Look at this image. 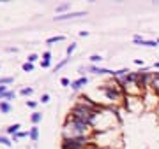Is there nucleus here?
I'll list each match as a JSON object with an SVG mask.
<instances>
[{"mask_svg":"<svg viewBox=\"0 0 159 149\" xmlns=\"http://www.w3.org/2000/svg\"><path fill=\"white\" fill-rule=\"evenodd\" d=\"M85 102H81L80 105H76L73 109V119L80 121V123H90L94 118V104H90L87 98H83Z\"/></svg>","mask_w":159,"mask_h":149,"instance_id":"1","label":"nucleus"},{"mask_svg":"<svg viewBox=\"0 0 159 149\" xmlns=\"http://www.w3.org/2000/svg\"><path fill=\"white\" fill-rule=\"evenodd\" d=\"M67 128L71 130V137L78 139V137H81L85 132H87V125H85V123H80V121H73Z\"/></svg>","mask_w":159,"mask_h":149,"instance_id":"2","label":"nucleus"},{"mask_svg":"<svg viewBox=\"0 0 159 149\" xmlns=\"http://www.w3.org/2000/svg\"><path fill=\"white\" fill-rule=\"evenodd\" d=\"M64 149H83L85 147V139L78 137V139H65L62 144Z\"/></svg>","mask_w":159,"mask_h":149,"instance_id":"3","label":"nucleus"},{"mask_svg":"<svg viewBox=\"0 0 159 149\" xmlns=\"http://www.w3.org/2000/svg\"><path fill=\"white\" fill-rule=\"evenodd\" d=\"M134 44H140V46H147V48H156V46H159L157 40H145V39H141L140 35H134Z\"/></svg>","mask_w":159,"mask_h":149,"instance_id":"4","label":"nucleus"},{"mask_svg":"<svg viewBox=\"0 0 159 149\" xmlns=\"http://www.w3.org/2000/svg\"><path fill=\"white\" fill-rule=\"evenodd\" d=\"M78 16H85V12H65L62 16H55L57 21H62V20H71V18H78Z\"/></svg>","mask_w":159,"mask_h":149,"instance_id":"5","label":"nucleus"},{"mask_svg":"<svg viewBox=\"0 0 159 149\" xmlns=\"http://www.w3.org/2000/svg\"><path fill=\"white\" fill-rule=\"evenodd\" d=\"M150 86L156 89V91H159V72L150 76Z\"/></svg>","mask_w":159,"mask_h":149,"instance_id":"6","label":"nucleus"},{"mask_svg":"<svg viewBox=\"0 0 159 149\" xmlns=\"http://www.w3.org/2000/svg\"><path fill=\"white\" fill-rule=\"evenodd\" d=\"M87 82H88V79H87V77H80L78 81H74L73 84H71V88H73V89H80L83 84H87Z\"/></svg>","mask_w":159,"mask_h":149,"instance_id":"7","label":"nucleus"},{"mask_svg":"<svg viewBox=\"0 0 159 149\" xmlns=\"http://www.w3.org/2000/svg\"><path fill=\"white\" fill-rule=\"evenodd\" d=\"M104 91H106V95H108V98H111V100L118 98V93H117L115 89H111V88H104Z\"/></svg>","mask_w":159,"mask_h":149,"instance_id":"8","label":"nucleus"},{"mask_svg":"<svg viewBox=\"0 0 159 149\" xmlns=\"http://www.w3.org/2000/svg\"><path fill=\"white\" fill-rule=\"evenodd\" d=\"M30 139L32 140H37V139H39V128H37V126H34V128L30 130Z\"/></svg>","mask_w":159,"mask_h":149,"instance_id":"9","label":"nucleus"},{"mask_svg":"<svg viewBox=\"0 0 159 149\" xmlns=\"http://www.w3.org/2000/svg\"><path fill=\"white\" fill-rule=\"evenodd\" d=\"M0 110H2V112H9V110H11V105L7 104V102L0 100Z\"/></svg>","mask_w":159,"mask_h":149,"instance_id":"10","label":"nucleus"},{"mask_svg":"<svg viewBox=\"0 0 159 149\" xmlns=\"http://www.w3.org/2000/svg\"><path fill=\"white\" fill-rule=\"evenodd\" d=\"M21 126L16 123V125H11L9 128H7V133H18V130H20Z\"/></svg>","mask_w":159,"mask_h":149,"instance_id":"11","label":"nucleus"},{"mask_svg":"<svg viewBox=\"0 0 159 149\" xmlns=\"http://www.w3.org/2000/svg\"><path fill=\"white\" fill-rule=\"evenodd\" d=\"M60 40H64V35H57V37H50V39L46 40L48 44H53V42H60Z\"/></svg>","mask_w":159,"mask_h":149,"instance_id":"12","label":"nucleus"},{"mask_svg":"<svg viewBox=\"0 0 159 149\" xmlns=\"http://www.w3.org/2000/svg\"><path fill=\"white\" fill-rule=\"evenodd\" d=\"M41 112H34V114H32V123H39V121H41Z\"/></svg>","mask_w":159,"mask_h":149,"instance_id":"13","label":"nucleus"},{"mask_svg":"<svg viewBox=\"0 0 159 149\" xmlns=\"http://www.w3.org/2000/svg\"><path fill=\"white\" fill-rule=\"evenodd\" d=\"M69 5H71V4H69V2H65V4H60V5H58V7H57V12H62V11L69 9Z\"/></svg>","mask_w":159,"mask_h":149,"instance_id":"14","label":"nucleus"},{"mask_svg":"<svg viewBox=\"0 0 159 149\" xmlns=\"http://www.w3.org/2000/svg\"><path fill=\"white\" fill-rule=\"evenodd\" d=\"M23 70H25V72H32V70H34V65L27 61V63H23Z\"/></svg>","mask_w":159,"mask_h":149,"instance_id":"15","label":"nucleus"},{"mask_svg":"<svg viewBox=\"0 0 159 149\" xmlns=\"http://www.w3.org/2000/svg\"><path fill=\"white\" fill-rule=\"evenodd\" d=\"M12 82V77H2L0 79V84H11Z\"/></svg>","mask_w":159,"mask_h":149,"instance_id":"16","label":"nucleus"},{"mask_svg":"<svg viewBox=\"0 0 159 149\" xmlns=\"http://www.w3.org/2000/svg\"><path fill=\"white\" fill-rule=\"evenodd\" d=\"M74 49H76V44H74V42H73L71 46H67V54L71 56V54H73V51H74Z\"/></svg>","mask_w":159,"mask_h":149,"instance_id":"17","label":"nucleus"},{"mask_svg":"<svg viewBox=\"0 0 159 149\" xmlns=\"http://www.w3.org/2000/svg\"><path fill=\"white\" fill-rule=\"evenodd\" d=\"M12 97H14V93H12V91H7L5 95H2V97H0V100H4V98H12Z\"/></svg>","mask_w":159,"mask_h":149,"instance_id":"18","label":"nucleus"},{"mask_svg":"<svg viewBox=\"0 0 159 149\" xmlns=\"http://www.w3.org/2000/svg\"><path fill=\"white\" fill-rule=\"evenodd\" d=\"M32 91H34L32 88H23L21 89V95H32Z\"/></svg>","mask_w":159,"mask_h":149,"instance_id":"19","label":"nucleus"},{"mask_svg":"<svg viewBox=\"0 0 159 149\" xmlns=\"http://www.w3.org/2000/svg\"><path fill=\"white\" fill-rule=\"evenodd\" d=\"M90 60H92V61H94V63H95V61H101V60H103V58H101L99 54H92V56H90Z\"/></svg>","mask_w":159,"mask_h":149,"instance_id":"20","label":"nucleus"},{"mask_svg":"<svg viewBox=\"0 0 159 149\" xmlns=\"http://www.w3.org/2000/svg\"><path fill=\"white\" fill-rule=\"evenodd\" d=\"M0 142H2V144H5V146H11V140L5 139V137H0Z\"/></svg>","mask_w":159,"mask_h":149,"instance_id":"21","label":"nucleus"},{"mask_svg":"<svg viewBox=\"0 0 159 149\" xmlns=\"http://www.w3.org/2000/svg\"><path fill=\"white\" fill-rule=\"evenodd\" d=\"M65 63H67V58H65V60H62V61H60V63L57 65V70H60V69L64 67V65H65Z\"/></svg>","mask_w":159,"mask_h":149,"instance_id":"22","label":"nucleus"},{"mask_svg":"<svg viewBox=\"0 0 159 149\" xmlns=\"http://www.w3.org/2000/svg\"><path fill=\"white\" fill-rule=\"evenodd\" d=\"M42 58H44V61H50V58H51V54H50V51H46Z\"/></svg>","mask_w":159,"mask_h":149,"instance_id":"23","label":"nucleus"},{"mask_svg":"<svg viewBox=\"0 0 159 149\" xmlns=\"http://www.w3.org/2000/svg\"><path fill=\"white\" fill-rule=\"evenodd\" d=\"M41 102H42V104H46V102H50V95H42Z\"/></svg>","mask_w":159,"mask_h":149,"instance_id":"24","label":"nucleus"},{"mask_svg":"<svg viewBox=\"0 0 159 149\" xmlns=\"http://www.w3.org/2000/svg\"><path fill=\"white\" fill-rule=\"evenodd\" d=\"M25 135H27V132H18V133H16V137H14V139H20V137H25Z\"/></svg>","mask_w":159,"mask_h":149,"instance_id":"25","label":"nucleus"},{"mask_svg":"<svg viewBox=\"0 0 159 149\" xmlns=\"http://www.w3.org/2000/svg\"><path fill=\"white\" fill-rule=\"evenodd\" d=\"M5 93H7L5 86H2V84H0V97H2V95H5Z\"/></svg>","mask_w":159,"mask_h":149,"instance_id":"26","label":"nucleus"},{"mask_svg":"<svg viewBox=\"0 0 159 149\" xmlns=\"http://www.w3.org/2000/svg\"><path fill=\"white\" fill-rule=\"evenodd\" d=\"M35 60H37V54H30V56H28V63L35 61Z\"/></svg>","mask_w":159,"mask_h":149,"instance_id":"27","label":"nucleus"},{"mask_svg":"<svg viewBox=\"0 0 159 149\" xmlns=\"http://www.w3.org/2000/svg\"><path fill=\"white\" fill-rule=\"evenodd\" d=\"M60 82H62L64 86H67V84H69V79H65V77H62V79H60Z\"/></svg>","mask_w":159,"mask_h":149,"instance_id":"28","label":"nucleus"},{"mask_svg":"<svg viewBox=\"0 0 159 149\" xmlns=\"http://www.w3.org/2000/svg\"><path fill=\"white\" fill-rule=\"evenodd\" d=\"M27 105H28V107H32V109H34V107H35L37 104H35V102H32V100H30V102H27Z\"/></svg>","mask_w":159,"mask_h":149,"instance_id":"29","label":"nucleus"},{"mask_svg":"<svg viewBox=\"0 0 159 149\" xmlns=\"http://www.w3.org/2000/svg\"><path fill=\"white\" fill-rule=\"evenodd\" d=\"M50 65H51V63H50V61H42V67H44V69H48V67H50Z\"/></svg>","mask_w":159,"mask_h":149,"instance_id":"30","label":"nucleus"}]
</instances>
